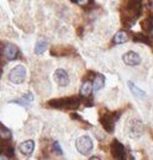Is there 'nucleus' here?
Returning a JSON list of instances; mask_svg holds the SVG:
<instances>
[{"label": "nucleus", "instance_id": "obj_21", "mask_svg": "<svg viewBox=\"0 0 153 160\" xmlns=\"http://www.w3.org/2000/svg\"><path fill=\"white\" fill-rule=\"evenodd\" d=\"M11 138V132L0 123V139L3 140H9Z\"/></svg>", "mask_w": 153, "mask_h": 160}, {"label": "nucleus", "instance_id": "obj_15", "mask_svg": "<svg viewBox=\"0 0 153 160\" xmlns=\"http://www.w3.org/2000/svg\"><path fill=\"white\" fill-rule=\"evenodd\" d=\"M129 41V33L126 31H119L116 32V35L114 36V42L115 44H120V43H125Z\"/></svg>", "mask_w": 153, "mask_h": 160}, {"label": "nucleus", "instance_id": "obj_23", "mask_svg": "<svg viewBox=\"0 0 153 160\" xmlns=\"http://www.w3.org/2000/svg\"><path fill=\"white\" fill-rule=\"evenodd\" d=\"M11 102H14V103H20V105H24V106H27V105H29V102L25 100L24 98H22V99H16V100H13Z\"/></svg>", "mask_w": 153, "mask_h": 160}, {"label": "nucleus", "instance_id": "obj_19", "mask_svg": "<svg viewBox=\"0 0 153 160\" xmlns=\"http://www.w3.org/2000/svg\"><path fill=\"white\" fill-rule=\"evenodd\" d=\"M141 27L145 32H151L153 31V18L152 16H148L146 19L141 21Z\"/></svg>", "mask_w": 153, "mask_h": 160}, {"label": "nucleus", "instance_id": "obj_24", "mask_svg": "<svg viewBox=\"0 0 153 160\" xmlns=\"http://www.w3.org/2000/svg\"><path fill=\"white\" fill-rule=\"evenodd\" d=\"M73 2H76L78 5H90L92 4L90 1H87V0H73Z\"/></svg>", "mask_w": 153, "mask_h": 160}, {"label": "nucleus", "instance_id": "obj_3", "mask_svg": "<svg viewBox=\"0 0 153 160\" xmlns=\"http://www.w3.org/2000/svg\"><path fill=\"white\" fill-rule=\"evenodd\" d=\"M120 117V112L116 111V112H105L103 115H100V123L103 126V128L108 132V133H113L115 129V123L117 122Z\"/></svg>", "mask_w": 153, "mask_h": 160}, {"label": "nucleus", "instance_id": "obj_26", "mask_svg": "<svg viewBox=\"0 0 153 160\" xmlns=\"http://www.w3.org/2000/svg\"><path fill=\"white\" fill-rule=\"evenodd\" d=\"M89 160H101V159H100V158H98V157H92Z\"/></svg>", "mask_w": 153, "mask_h": 160}, {"label": "nucleus", "instance_id": "obj_4", "mask_svg": "<svg viewBox=\"0 0 153 160\" xmlns=\"http://www.w3.org/2000/svg\"><path fill=\"white\" fill-rule=\"evenodd\" d=\"M143 133V123L140 120H130L126 124V134L130 137V138H134L137 139L142 136Z\"/></svg>", "mask_w": 153, "mask_h": 160}, {"label": "nucleus", "instance_id": "obj_7", "mask_svg": "<svg viewBox=\"0 0 153 160\" xmlns=\"http://www.w3.org/2000/svg\"><path fill=\"white\" fill-rule=\"evenodd\" d=\"M25 79H26V68L24 65L15 67L9 74V80L14 84H22Z\"/></svg>", "mask_w": 153, "mask_h": 160}, {"label": "nucleus", "instance_id": "obj_13", "mask_svg": "<svg viewBox=\"0 0 153 160\" xmlns=\"http://www.w3.org/2000/svg\"><path fill=\"white\" fill-rule=\"evenodd\" d=\"M0 155H6L9 158L14 157V147L10 143H5L3 139H0Z\"/></svg>", "mask_w": 153, "mask_h": 160}, {"label": "nucleus", "instance_id": "obj_6", "mask_svg": "<svg viewBox=\"0 0 153 160\" xmlns=\"http://www.w3.org/2000/svg\"><path fill=\"white\" fill-rule=\"evenodd\" d=\"M110 152L111 155L114 157L115 160H126L127 159V154L125 150L124 144H121L117 139H114L110 144Z\"/></svg>", "mask_w": 153, "mask_h": 160}, {"label": "nucleus", "instance_id": "obj_25", "mask_svg": "<svg viewBox=\"0 0 153 160\" xmlns=\"http://www.w3.org/2000/svg\"><path fill=\"white\" fill-rule=\"evenodd\" d=\"M83 102L85 103V106H88V107H90V106H93V100H90V99H87V100H83Z\"/></svg>", "mask_w": 153, "mask_h": 160}, {"label": "nucleus", "instance_id": "obj_28", "mask_svg": "<svg viewBox=\"0 0 153 160\" xmlns=\"http://www.w3.org/2000/svg\"><path fill=\"white\" fill-rule=\"evenodd\" d=\"M0 59H1V57H0ZM0 62H1V60H0Z\"/></svg>", "mask_w": 153, "mask_h": 160}, {"label": "nucleus", "instance_id": "obj_16", "mask_svg": "<svg viewBox=\"0 0 153 160\" xmlns=\"http://www.w3.org/2000/svg\"><path fill=\"white\" fill-rule=\"evenodd\" d=\"M129 89L131 90V92L134 94L136 98H142V99H145V98L147 96V94H146L143 90H141L140 88H137L132 81H129Z\"/></svg>", "mask_w": 153, "mask_h": 160}, {"label": "nucleus", "instance_id": "obj_20", "mask_svg": "<svg viewBox=\"0 0 153 160\" xmlns=\"http://www.w3.org/2000/svg\"><path fill=\"white\" fill-rule=\"evenodd\" d=\"M132 38H134L135 42H142V43H146V44H150V46L152 44V41L150 40V37L143 35V33H134Z\"/></svg>", "mask_w": 153, "mask_h": 160}, {"label": "nucleus", "instance_id": "obj_12", "mask_svg": "<svg viewBox=\"0 0 153 160\" xmlns=\"http://www.w3.org/2000/svg\"><path fill=\"white\" fill-rule=\"evenodd\" d=\"M19 149L24 155L29 157V155L32 154V152L35 149V142L34 140H25L19 145Z\"/></svg>", "mask_w": 153, "mask_h": 160}, {"label": "nucleus", "instance_id": "obj_1", "mask_svg": "<svg viewBox=\"0 0 153 160\" xmlns=\"http://www.w3.org/2000/svg\"><path fill=\"white\" fill-rule=\"evenodd\" d=\"M142 12V2L141 1H127L121 9V22L125 27H132L135 21Z\"/></svg>", "mask_w": 153, "mask_h": 160}, {"label": "nucleus", "instance_id": "obj_27", "mask_svg": "<svg viewBox=\"0 0 153 160\" xmlns=\"http://www.w3.org/2000/svg\"><path fill=\"white\" fill-rule=\"evenodd\" d=\"M0 160H9L6 157H4V155H0Z\"/></svg>", "mask_w": 153, "mask_h": 160}, {"label": "nucleus", "instance_id": "obj_22", "mask_svg": "<svg viewBox=\"0 0 153 160\" xmlns=\"http://www.w3.org/2000/svg\"><path fill=\"white\" fill-rule=\"evenodd\" d=\"M52 150H53V152H56L58 155H62V154H63V152H62V149H61V147H59L58 142H55V143L52 144Z\"/></svg>", "mask_w": 153, "mask_h": 160}, {"label": "nucleus", "instance_id": "obj_8", "mask_svg": "<svg viewBox=\"0 0 153 160\" xmlns=\"http://www.w3.org/2000/svg\"><path fill=\"white\" fill-rule=\"evenodd\" d=\"M73 52H74V49L68 46H55L51 48V54L55 57H67V56L72 54Z\"/></svg>", "mask_w": 153, "mask_h": 160}, {"label": "nucleus", "instance_id": "obj_9", "mask_svg": "<svg viewBox=\"0 0 153 160\" xmlns=\"http://www.w3.org/2000/svg\"><path fill=\"white\" fill-rule=\"evenodd\" d=\"M3 53L8 60H15L19 56V49L14 44H5L3 48Z\"/></svg>", "mask_w": 153, "mask_h": 160}, {"label": "nucleus", "instance_id": "obj_2", "mask_svg": "<svg viewBox=\"0 0 153 160\" xmlns=\"http://www.w3.org/2000/svg\"><path fill=\"white\" fill-rule=\"evenodd\" d=\"M50 107L58 108V110H76L80 105V100L76 96H71V98H62V99H53L48 102Z\"/></svg>", "mask_w": 153, "mask_h": 160}, {"label": "nucleus", "instance_id": "obj_5", "mask_svg": "<svg viewBox=\"0 0 153 160\" xmlns=\"http://www.w3.org/2000/svg\"><path fill=\"white\" fill-rule=\"evenodd\" d=\"M76 150L80 154L88 155L93 150V140H92L90 137H88V136H82V137H79L76 139Z\"/></svg>", "mask_w": 153, "mask_h": 160}, {"label": "nucleus", "instance_id": "obj_10", "mask_svg": "<svg viewBox=\"0 0 153 160\" xmlns=\"http://www.w3.org/2000/svg\"><path fill=\"white\" fill-rule=\"evenodd\" d=\"M122 59H124V63H125L126 65H130V67L138 65V64L141 63L140 56H138L136 52H134V51H130V52L125 53L124 57H122Z\"/></svg>", "mask_w": 153, "mask_h": 160}, {"label": "nucleus", "instance_id": "obj_14", "mask_svg": "<svg viewBox=\"0 0 153 160\" xmlns=\"http://www.w3.org/2000/svg\"><path fill=\"white\" fill-rule=\"evenodd\" d=\"M92 91H93V82L89 81V80L84 81L83 85H82V88H80V95L83 98H88L92 94Z\"/></svg>", "mask_w": 153, "mask_h": 160}, {"label": "nucleus", "instance_id": "obj_18", "mask_svg": "<svg viewBox=\"0 0 153 160\" xmlns=\"http://www.w3.org/2000/svg\"><path fill=\"white\" fill-rule=\"evenodd\" d=\"M47 46H48V41L46 38H41L38 40V42L35 46V53L36 54H42L46 49H47Z\"/></svg>", "mask_w": 153, "mask_h": 160}, {"label": "nucleus", "instance_id": "obj_11", "mask_svg": "<svg viewBox=\"0 0 153 160\" xmlns=\"http://www.w3.org/2000/svg\"><path fill=\"white\" fill-rule=\"evenodd\" d=\"M55 80L58 85L61 86H67L69 82V77L64 69H57L55 72Z\"/></svg>", "mask_w": 153, "mask_h": 160}, {"label": "nucleus", "instance_id": "obj_17", "mask_svg": "<svg viewBox=\"0 0 153 160\" xmlns=\"http://www.w3.org/2000/svg\"><path fill=\"white\" fill-rule=\"evenodd\" d=\"M105 84V77L101 75V74H96L94 77V81H93V90L94 91H98L100 90Z\"/></svg>", "mask_w": 153, "mask_h": 160}]
</instances>
